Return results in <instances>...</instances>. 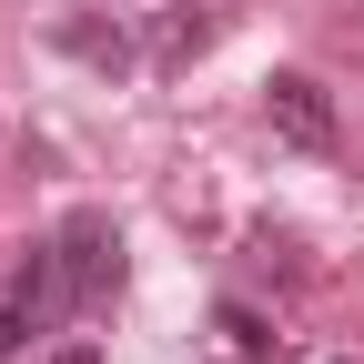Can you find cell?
<instances>
[{
    "label": "cell",
    "mask_w": 364,
    "mask_h": 364,
    "mask_svg": "<svg viewBox=\"0 0 364 364\" xmlns=\"http://www.w3.org/2000/svg\"><path fill=\"white\" fill-rule=\"evenodd\" d=\"M193 51H213V11H162V31H152V61H162V71H182Z\"/></svg>",
    "instance_id": "obj_5"
},
{
    "label": "cell",
    "mask_w": 364,
    "mask_h": 364,
    "mask_svg": "<svg viewBox=\"0 0 364 364\" xmlns=\"http://www.w3.org/2000/svg\"><path fill=\"white\" fill-rule=\"evenodd\" d=\"M51 41H61V51H71L81 71H102V81H122L132 61H142V51H132V31H122V21H91V11H71V21H61Z\"/></svg>",
    "instance_id": "obj_4"
},
{
    "label": "cell",
    "mask_w": 364,
    "mask_h": 364,
    "mask_svg": "<svg viewBox=\"0 0 364 364\" xmlns=\"http://www.w3.org/2000/svg\"><path fill=\"white\" fill-rule=\"evenodd\" d=\"M71 304V284H61V253L51 243H31V263H21V284L0 294V364L11 354H31L41 334H51V314Z\"/></svg>",
    "instance_id": "obj_2"
},
{
    "label": "cell",
    "mask_w": 364,
    "mask_h": 364,
    "mask_svg": "<svg viewBox=\"0 0 364 364\" xmlns=\"http://www.w3.org/2000/svg\"><path fill=\"white\" fill-rule=\"evenodd\" d=\"M51 364H102V344H61V354H51Z\"/></svg>",
    "instance_id": "obj_7"
},
{
    "label": "cell",
    "mask_w": 364,
    "mask_h": 364,
    "mask_svg": "<svg viewBox=\"0 0 364 364\" xmlns=\"http://www.w3.org/2000/svg\"><path fill=\"white\" fill-rule=\"evenodd\" d=\"M263 122L284 132L294 152H334V91L314 81V71H273L263 81Z\"/></svg>",
    "instance_id": "obj_3"
},
{
    "label": "cell",
    "mask_w": 364,
    "mask_h": 364,
    "mask_svg": "<svg viewBox=\"0 0 364 364\" xmlns=\"http://www.w3.org/2000/svg\"><path fill=\"white\" fill-rule=\"evenodd\" d=\"M213 324H223V334H233V354H243V364H284V334H273V324H263V314H253V304H223V314H213Z\"/></svg>",
    "instance_id": "obj_6"
},
{
    "label": "cell",
    "mask_w": 364,
    "mask_h": 364,
    "mask_svg": "<svg viewBox=\"0 0 364 364\" xmlns=\"http://www.w3.org/2000/svg\"><path fill=\"white\" fill-rule=\"evenodd\" d=\"M51 253H61L71 304H112V294H122V223H112L102 203H71L61 233H51Z\"/></svg>",
    "instance_id": "obj_1"
}]
</instances>
